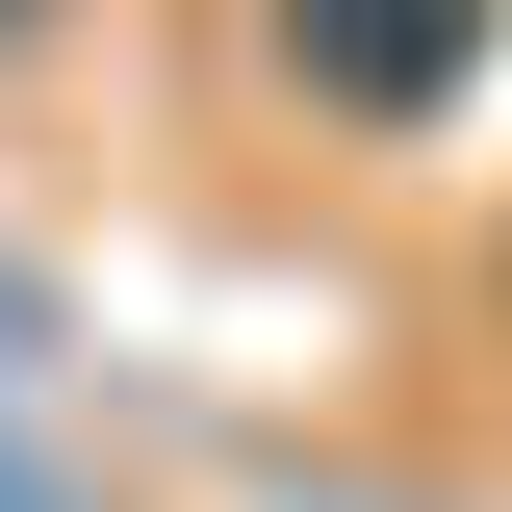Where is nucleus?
Returning a JSON list of instances; mask_svg holds the SVG:
<instances>
[{"label":"nucleus","mask_w":512,"mask_h":512,"mask_svg":"<svg viewBox=\"0 0 512 512\" xmlns=\"http://www.w3.org/2000/svg\"><path fill=\"white\" fill-rule=\"evenodd\" d=\"M461 26H487V0H282V52H308L359 128H410V103H436V77H461Z\"/></svg>","instance_id":"obj_1"}]
</instances>
